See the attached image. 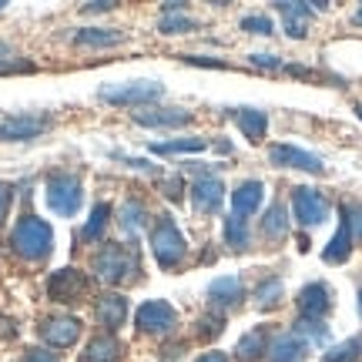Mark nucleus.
Listing matches in <instances>:
<instances>
[{
	"instance_id": "f257e3e1",
	"label": "nucleus",
	"mask_w": 362,
	"mask_h": 362,
	"mask_svg": "<svg viewBox=\"0 0 362 362\" xmlns=\"http://www.w3.org/2000/svg\"><path fill=\"white\" fill-rule=\"evenodd\" d=\"M51 242H54V232L47 221L34 218V215H27V218L17 221V228L11 235V245L17 255H24L27 262H37L44 255H51Z\"/></svg>"
},
{
	"instance_id": "f03ea898",
	"label": "nucleus",
	"mask_w": 362,
	"mask_h": 362,
	"mask_svg": "<svg viewBox=\"0 0 362 362\" xmlns=\"http://www.w3.org/2000/svg\"><path fill=\"white\" fill-rule=\"evenodd\" d=\"M44 198H47V208H51L54 215L71 218L81 208V181L74 178V175H51Z\"/></svg>"
},
{
	"instance_id": "7ed1b4c3",
	"label": "nucleus",
	"mask_w": 362,
	"mask_h": 362,
	"mask_svg": "<svg viewBox=\"0 0 362 362\" xmlns=\"http://www.w3.org/2000/svg\"><path fill=\"white\" fill-rule=\"evenodd\" d=\"M98 94L107 104H151L165 94V88L158 81H128V84H107Z\"/></svg>"
},
{
	"instance_id": "20e7f679",
	"label": "nucleus",
	"mask_w": 362,
	"mask_h": 362,
	"mask_svg": "<svg viewBox=\"0 0 362 362\" xmlns=\"http://www.w3.org/2000/svg\"><path fill=\"white\" fill-rule=\"evenodd\" d=\"M151 248H155V259L165 269H171L185 255V235L178 232V225L171 218H161L155 225V232H151Z\"/></svg>"
},
{
	"instance_id": "39448f33",
	"label": "nucleus",
	"mask_w": 362,
	"mask_h": 362,
	"mask_svg": "<svg viewBox=\"0 0 362 362\" xmlns=\"http://www.w3.org/2000/svg\"><path fill=\"white\" fill-rule=\"evenodd\" d=\"M292 208H296V218L302 225H322L329 218V202H325L322 194L315 192V188H296L292 194Z\"/></svg>"
},
{
	"instance_id": "423d86ee",
	"label": "nucleus",
	"mask_w": 362,
	"mask_h": 362,
	"mask_svg": "<svg viewBox=\"0 0 362 362\" xmlns=\"http://www.w3.org/2000/svg\"><path fill=\"white\" fill-rule=\"evenodd\" d=\"M269 158L275 165H282V168H298V171H312V175H319L322 171V158L309 155V151H302L296 144H275L269 151Z\"/></svg>"
},
{
	"instance_id": "0eeeda50",
	"label": "nucleus",
	"mask_w": 362,
	"mask_h": 362,
	"mask_svg": "<svg viewBox=\"0 0 362 362\" xmlns=\"http://www.w3.org/2000/svg\"><path fill=\"white\" fill-rule=\"evenodd\" d=\"M175 322H178L175 309H171L168 302H161V298H155V302H148V305L138 309V325H141L144 332H171Z\"/></svg>"
},
{
	"instance_id": "6e6552de",
	"label": "nucleus",
	"mask_w": 362,
	"mask_h": 362,
	"mask_svg": "<svg viewBox=\"0 0 362 362\" xmlns=\"http://www.w3.org/2000/svg\"><path fill=\"white\" fill-rule=\"evenodd\" d=\"M94 269H98V275H101L104 282H121L124 275H128L131 269V259H128V252L124 248H117V245H107L94 259Z\"/></svg>"
},
{
	"instance_id": "1a4fd4ad",
	"label": "nucleus",
	"mask_w": 362,
	"mask_h": 362,
	"mask_svg": "<svg viewBox=\"0 0 362 362\" xmlns=\"http://www.w3.org/2000/svg\"><path fill=\"white\" fill-rule=\"evenodd\" d=\"M44 128H47L44 117H30V115L7 117V121L0 124V141H30V138H37Z\"/></svg>"
},
{
	"instance_id": "9d476101",
	"label": "nucleus",
	"mask_w": 362,
	"mask_h": 362,
	"mask_svg": "<svg viewBox=\"0 0 362 362\" xmlns=\"http://www.w3.org/2000/svg\"><path fill=\"white\" fill-rule=\"evenodd\" d=\"M262 194H265L262 181H242V185L235 188V194H232V208H235L232 215H238V218H248L252 211H259Z\"/></svg>"
},
{
	"instance_id": "9b49d317",
	"label": "nucleus",
	"mask_w": 362,
	"mask_h": 362,
	"mask_svg": "<svg viewBox=\"0 0 362 362\" xmlns=\"http://www.w3.org/2000/svg\"><path fill=\"white\" fill-rule=\"evenodd\" d=\"M47 288H51V296L57 298V302H74L88 285H84V279H81L74 269H64V272H54V279Z\"/></svg>"
},
{
	"instance_id": "f8f14e48",
	"label": "nucleus",
	"mask_w": 362,
	"mask_h": 362,
	"mask_svg": "<svg viewBox=\"0 0 362 362\" xmlns=\"http://www.w3.org/2000/svg\"><path fill=\"white\" fill-rule=\"evenodd\" d=\"M192 198H194V208H198V211H218L221 198H225V188H221V181L215 178V175H211V178H198L194 181Z\"/></svg>"
},
{
	"instance_id": "ddd939ff",
	"label": "nucleus",
	"mask_w": 362,
	"mask_h": 362,
	"mask_svg": "<svg viewBox=\"0 0 362 362\" xmlns=\"http://www.w3.org/2000/svg\"><path fill=\"white\" fill-rule=\"evenodd\" d=\"M298 309H302L305 319H322L325 312H329V288L322 282L305 285L302 296H298Z\"/></svg>"
},
{
	"instance_id": "4468645a",
	"label": "nucleus",
	"mask_w": 362,
	"mask_h": 362,
	"mask_svg": "<svg viewBox=\"0 0 362 362\" xmlns=\"http://www.w3.org/2000/svg\"><path fill=\"white\" fill-rule=\"evenodd\" d=\"M305 349H309V342L298 336V332H292V336H279L275 342H272V362H298L302 356H305Z\"/></svg>"
},
{
	"instance_id": "2eb2a0df",
	"label": "nucleus",
	"mask_w": 362,
	"mask_h": 362,
	"mask_svg": "<svg viewBox=\"0 0 362 362\" xmlns=\"http://www.w3.org/2000/svg\"><path fill=\"white\" fill-rule=\"evenodd\" d=\"M134 121L144 128H181L192 121V115L188 111H138Z\"/></svg>"
},
{
	"instance_id": "dca6fc26",
	"label": "nucleus",
	"mask_w": 362,
	"mask_h": 362,
	"mask_svg": "<svg viewBox=\"0 0 362 362\" xmlns=\"http://www.w3.org/2000/svg\"><path fill=\"white\" fill-rule=\"evenodd\" d=\"M81 332V322L78 319H51V322L44 325V339L51 342V346H71Z\"/></svg>"
},
{
	"instance_id": "f3484780",
	"label": "nucleus",
	"mask_w": 362,
	"mask_h": 362,
	"mask_svg": "<svg viewBox=\"0 0 362 362\" xmlns=\"http://www.w3.org/2000/svg\"><path fill=\"white\" fill-rule=\"evenodd\" d=\"M349 252H352V225H349V215L342 218V225H339V232L336 238L329 242V248L322 252V259L325 262H346L349 259Z\"/></svg>"
},
{
	"instance_id": "a211bd4d",
	"label": "nucleus",
	"mask_w": 362,
	"mask_h": 362,
	"mask_svg": "<svg viewBox=\"0 0 362 362\" xmlns=\"http://www.w3.org/2000/svg\"><path fill=\"white\" fill-rule=\"evenodd\" d=\"M235 121H238V128H242V134H245L248 141H262V134H265V115L262 111H255V107H238L235 111Z\"/></svg>"
},
{
	"instance_id": "6ab92c4d",
	"label": "nucleus",
	"mask_w": 362,
	"mask_h": 362,
	"mask_svg": "<svg viewBox=\"0 0 362 362\" xmlns=\"http://www.w3.org/2000/svg\"><path fill=\"white\" fill-rule=\"evenodd\" d=\"M98 315H101V322L107 325V329H117V325L124 322V315H128V298L104 296L101 305H98Z\"/></svg>"
},
{
	"instance_id": "aec40b11",
	"label": "nucleus",
	"mask_w": 362,
	"mask_h": 362,
	"mask_svg": "<svg viewBox=\"0 0 362 362\" xmlns=\"http://www.w3.org/2000/svg\"><path fill=\"white\" fill-rule=\"evenodd\" d=\"M279 11L285 13V27L292 37H305V21L312 17L315 7H302V4H279Z\"/></svg>"
},
{
	"instance_id": "412c9836",
	"label": "nucleus",
	"mask_w": 362,
	"mask_h": 362,
	"mask_svg": "<svg viewBox=\"0 0 362 362\" xmlns=\"http://www.w3.org/2000/svg\"><path fill=\"white\" fill-rule=\"evenodd\" d=\"M208 296L221 302V305H228V302H238L242 296V282L235 279V275H225V279H215V282L208 285Z\"/></svg>"
},
{
	"instance_id": "4be33fe9",
	"label": "nucleus",
	"mask_w": 362,
	"mask_h": 362,
	"mask_svg": "<svg viewBox=\"0 0 362 362\" xmlns=\"http://www.w3.org/2000/svg\"><path fill=\"white\" fill-rule=\"evenodd\" d=\"M78 44H101V47H111V44H121L124 34H117V30H101V27H88V30H81Z\"/></svg>"
},
{
	"instance_id": "5701e85b",
	"label": "nucleus",
	"mask_w": 362,
	"mask_h": 362,
	"mask_svg": "<svg viewBox=\"0 0 362 362\" xmlns=\"http://www.w3.org/2000/svg\"><path fill=\"white\" fill-rule=\"evenodd\" d=\"M262 228H265V235H269V238H282V235L288 232V218H285V208H282V205H272L269 215H265V221H262Z\"/></svg>"
},
{
	"instance_id": "b1692460",
	"label": "nucleus",
	"mask_w": 362,
	"mask_h": 362,
	"mask_svg": "<svg viewBox=\"0 0 362 362\" xmlns=\"http://www.w3.org/2000/svg\"><path fill=\"white\" fill-rule=\"evenodd\" d=\"M359 356H362V336H356L349 342H342V346L325 352V362H356Z\"/></svg>"
},
{
	"instance_id": "393cba45",
	"label": "nucleus",
	"mask_w": 362,
	"mask_h": 362,
	"mask_svg": "<svg viewBox=\"0 0 362 362\" xmlns=\"http://www.w3.org/2000/svg\"><path fill=\"white\" fill-rule=\"evenodd\" d=\"M144 218H148V211H144L141 202H128V205L121 208V225H124V232L134 235L138 228L144 225Z\"/></svg>"
},
{
	"instance_id": "a878e982",
	"label": "nucleus",
	"mask_w": 362,
	"mask_h": 362,
	"mask_svg": "<svg viewBox=\"0 0 362 362\" xmlns=\"http://www.w3.org/2000/svg\"><path fill=\"white\" fill-rule=\"evenodd\" d=\"M225 242H228L232 248H245L248 245V225H245V218L232 215V218L225 221Z\"/></svg>"
},
{
	"instance_id": "bb28decb",
	"label": "nucleus",
	"mask_w": 362,
	"mask_h": 362,
	"mask_svg": "<svg viewBox=\"0 0 362 362\" xmlns=\"http://www.w3.org/2000/svg\"><path fill=\"white\" fill-rule=\"evenodd\" d=\"M117 359V342L115 339H94L88 349V362H115Z\"/></svg>"
},
{
	"instance_id": "cd10ccee",
	"label": "nucleus",
	"mask_w": 362,
	"mask_h": 362,
	"mask_svg": "<svg viewBox=\"0 0 362 362\" xmlns=\"http://www.w3.org/2000/svg\"><path fill=\"white\" fill-rule=\"evenodd\" d=\"M205 141L202 138H185V141H168V144H151L155 155H178V151H202Z\"/></svg>"
},
{
	"instance_id": "c85d7f7f",
	"label": "nucleus",
	"mask_w": 362,
	"mask_h": 362,
	"mask_svg": "<svg viewBox=\"0 0 362 362\" xmlns=\"http://www.w3.org/2000/svg\"><path fill=\"white\" fill-rule=\"evenodd\" d=\"M262 346H265V332L255 329V332H248V336L238 342V356H242V359H255L262 352Z\"/></svg>"
},
{
	"instance_id": "c756f323",
	"label": "nucleus",
	"mask_w": 362,
	"mask_h": 362,
	"mask_svg": "<svg viewBox=\"0 0 362 362\" xmlns=\"http://www.w3.org/2000/svg\"><path fill=\"white\" fill-rule=\"evenodd\" d=\"M161 30L165 34H188V30H194V21L192 17H181V13H165Z\"/></svg>"
},
{
	"instance_id": "7c9ffc66",
	"label": "nucleus",
	"mask_w": 362,
	"mask_h": 362,
	"mask_svg": "<svg viewBox=\"0 0 362 362\" xmlns=\"http://www.w3.org/2000/svg\"><path fill=\"white\" fill-rule=\"evenodd\" d=\"M107 211H111L107 205H98L94 211H90V221L84 225V238H98V235H101L104 221H107Z\"/></svg>"
},
{
	"instance_id": "2f4dec72",
	"label": "nucleus",
	"mask_w": 362,
	"mask_h": 362,
	"mask_svg": "<svg viewBox=\"0 0 362 362\" xmlns=\"http://www.w3.org/2000/svg\"><path fill=\"white\" fill-rule=\"evenodd\" d=\"M279 298H282V282H279V279H269V282L259 285V302L262 305H275Z\"/></svg>"
},
{
	"instance_id": "473e14b6",
	"label": "nucleus",
	"mask_w": 362,
	"mask_h": 362,
	"mask_svg": "<svg viewBox=\"0 0 362 362\" xmlns=\"http://www.w3.org/2000/svg\"><path fill=\"white\" fill-rule=\"evenodd\" d=\"M242 27H245L248 34H272V21H269V17H259V13L245 17V21H242Z\"/></svg>"
},
{
	"instance_id": "72a5a7b5",
	"label": "nucleus",
	"mask_w": 362,
	"mask_h": 362,
	"mask_svg": "<svg viewBox=\"0 0 362 362\" xmlns=\"http://www.w3.org/2000/svg\"><path fill=\"white\" fill-rule=\"evenodd\" d=\"M252 64H259V67H282L275 54H252Z\"/></svg>"
},
{
	"instance_id": "f704fd0d",
	"label": "nucleus",
	"mask_w": 362,
	"mask_h": 362,
	"mask_svg": "<svg viewBox=\"0 0 362 362\" xmlns=\"http://www.w3.org/2000/svg\"><path fill=\"white\" fill-rule=\"evenodd\" d=\"M7 208H11V188L0 185V221L7 218Z\"/></svg>"
},
{
	"instance_id": "c9c22d12",
	"label": "nucleus",
	"mask_w": 362,
	"mask_h": 362,
	"mask_svg": "<svg viewBox=\"0 0 362 362\" xmlns=\"http://www.w3.org/2000/svg\"><path fill=\"white\" fill-rule=\"evenodd\" d=\"M13 71H30V64H21V61H0V74H13Z\"/></svg>"
},
{
	"instance_id": "e433bc0d",
	"label": "nucleus",
	"mask_w": 362,
	"mask_h": 362,
	"mask_svg": "<svg viewBox=\"0 0 362 362\" xmlns=\"http://www.w3.org/2000/svg\"><path fill=\"white\" fill-rule=\"evenodd\" d=\"M27 362H57V359H54L51 352H44V349H34V352H30V356H27Z\"/></svg>"
},
{
	"instance_id": "4c0bfd02",
	"label": "nucleus",
	"mask_w": 362,
	"mask_h": 362,
	"mask_svg": "<svg viewBox=\"0 0 362 362\" xmlns=\"http://www.w3.org/2000/svg\"><path fill=\"white\" fill-rule=\"evenodd\" d=\"M198 362H225V356H221V352H211V356H205V359H198Z\"/></svg>"
},
{
	"instance_id": "58836bf2",
	"label": "nucleus",
	"mask_w": 362,
	"mask_h": 362,
	"mask_svg": "<svg viewBox=\"0 0 362 362\" xmlns=\"http://www.w3.org/2000/svg\"><path fill=\"white\" fill-rule=\"evenodd\" d=\"M7 54H11V47H7V44H0V57H7Z\"/></svg>"
},
{
	"instance_id": "ea45409f",
	"label": "nucleus",
	"mask_w": 362,
	"mask_h": 362,
	"mask_svg": "<svg viewBox=\"0 0 362 362\" xmlns=\"http://www.w3.org/2000/svg\"><path fill=\"white\" fill-rule=\"evenodd\" d=\"M356 111H359V117H362V104H359V107H356Z\"/></svg>"
},
{
	"instance_id": "a19ab883",
	"label": "nucleus",
	"mask_w": 362,
	"mask_h": 362,
	"mask_svg": "<svg viewBox=\"0 0 362 362\" xmlns=\"http://www.w3.org/2000/svg\"><path fill=\"white\" fill-rule=\"evenodd\" d=\"M359 309H362V292H359Z\"/></svg>"
},
{
	"instance_id": "79ce46f5",
	"label": "nucleus",
	"mask_w": 362,
	"mask_h": 362,
	"mask_svg": "<svg viewBox=\"0 0 362 362\" xmlns=\"http://www.w3.org/2000/svg\"><path fill=\"white\" fill-rule=\"evenodd\" d=\"M0 7H4V0H0Z\"/></svg>"
}]
</instances>
